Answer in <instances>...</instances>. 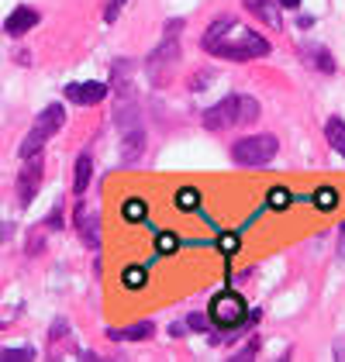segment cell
<instances>
[{"label":"cell","mask_w":345,"mask_h":362,"mask_svg":"<svg viewBox=\"0 0 345 362\" xmlns=\"http://www.w3.org/2000/svg\"><path fill=\"white\" fill-rule=\"evenodd\" d=\"M204 49H211L214 56L235 59V62L269 56V42H266L262 35H256L252 28H238V25H231L228 31H221V35H218L214 42H207Z\"/></svg>","instance_id":"6da1fadb"},{"label":"cell","mask_w":345,"mask_h":362,"mask_svg":"<svg viewBox=\"0 0 345 362\" xmlns=\"http://www.w3.org/2000/svg\"><path fill=\"white\" fill-rule=\"evenodd\" d=\"M259 117V104L252 97H225L221 104H214L204 114V124L211 132H225L231 124H252Z\"/></svg>","instance_id":"7a4b0ae2"},{"label":"cell","mask_w":345,"mask_h":362,"mask_svg":"<svg viewBox=\"0 0 345 362\" xmlns=\"http://www.w3.org/2000/svg\"><path fill=\"white\" fill-rule=\"evenodd\" d=\"M62 124H66V111H62L59 104H49L45 111L38 114V121H35V128L28 132V139L21 141V148H18V152H21V159H28V156H38V152H42V145L52 139V135H56Z\"/></svg>","instance_id":"3957f363"},{"label":"cell","mask_w":345,"mask_h":362,"mask_svg":"<svg viewBox=\"0 0 345 362\" xmlns=\"http://www.w3.org/2000/svg\"><path fill=\"white\" fill-rule=\"evenodd\" d=\"M280 141L273 135H249V139H238L235 148H231V159L238 166H266L273 156H276Z\"/></svg>","instance_id":"277c9868"},{"label":"cell","mask_w":345,"mask_h":362,"mask_svg":"<svg viewBox=\"0 0 345 362\" xmlns=\"http://www.w3.org/2000/svg\"><path fill=\"white\" fill-rule=\"evenodd\" d=\"M245 314H249V307H245V300H242L235 290L214 293V300L207 307V321L218 325V328H238V325L245 321Z\"/></svg>","instance_id":"5b68a950"},{"label":"cell","mask_w":345,"mask_h":362,"mask_svg":"<svg viewBox=\"0 0 345 362\" xmlns=\"http://www.w3.org/2000/svg\"><path fill=\"white\" fill-rule=\"evenodd\" d=\"M38 187H42V159H38V156H28L21 176H18V200L28 207L31 200L38 197Z\"/></svg>","instance_id":"8992f818"},{"label":"cell","mask_w":345,"mask_h":362,"mask_svg":"<svg viewBox=\"0 0 345 362\" xmlns=\"http://www.w3.org/2000/svg\"><path fill=\"white\" fill-rule=\"evenodd\" d=\"M66 97L73 100V104H100L104 97H107V83H100V80H86V83H69L66 86Z\"/></svg>","instance_id":"52a82bcc"},{"label":"cell","mask_w":345,"mask_h":362,"mask_svg":"<svg viewBox=\"0 0 345 362\" xmlns=\"http://www.w3.org/2000/svg\"><path fill=\"white\" fill-rule=\"evenodd\" d=\"M76 228H80V238H83L86 249H100V218H97V211H90L83 218V207H80V214H76Z\"/></svg>","instance_id":"ba28073f"},{"label":"cell","mask_w":345,"mask_h":362,"mask_svg":"<svg viewBox=\"0 0 345 362\" xmlns=\"http://www.w3.org/2000/svg\"><path fill=\"white\" fill-rule=\"evenodd\" d=\"M38 25V11H31V7H18V11H11V18L4 21V31L7 35H25V31H31Z\"/></svg>","instance_id":"9c48e42d"},{"label":"cell","mask_w":345,"mask_h":362,"mask_svg":"<svg viewBox=\"0 0 345 362\" xmlns=\"http://www.w3.org/2000/svg\"><path fill=\"white\" fill-rule=\"evenodd\" d=\"M152 321H139V325H131V328H115V332H107V338H115V341H145V338H152Z\"/></svg>","instance_id":"30bf717a"},{"label":"cell","mask_w":345,"mask_h":362,"mask_svg":"<svg viewBox=\"0 0 345 362\" xmlns=\"http://www.w3.org/2000/svg\"><path fill=\"white\" fill-rule=\"evenodd\" d=\"M324 135H328V145H332L339 156H345V121H342V117H328Z\"/></svg>","instance_id":"8fae6325"},{"label":"cell","mask_w":345,"mask_h":362,"mask_svg":"<svg viewBox=\"0 0 345 362\" xmlns=\"http://www.w3.org/2000/svg\"><path fill=\"white\" fill-rule=\"evenodd\" d=\"M90 166H93V163H90V156H80V159H76V180H73V194H80V197L86 194V183H90Z\"/></svg>","instance_id":"7c38bea8"},{"label":"cell","mask_w":345,"mask_h":362,"mask_svg":"<svg viewBox=\"0 0 345 362\" xmlns=\"http://www.w3.org/2000/svg\"><path fill=\"white\" fill-rule=\"evenodd\" d=\"M145 283H148V276H145L142 266H128V269L121 273V286H124V290H142Z\"/></svg>","instance_id":"4fadbf2b"},{"label":"cell","mask_w":345,"mask_h":362,"mask_svg":"<svg viewBox=\"0 0 345 362\" xmlns=\"http://www.w3.org/2000/svg\"><path fill=\"white\" fill-rule=\"evenodd\" d=\"M315 207L317 211H335V207H339V190H335V187L315 190Z\"/></svg>","instance_id":"5bb4252c"},{"label":"cell","mask_w":345,"mask_h":362,"mask_svg":"<svg viewBox=\"0 0 345 362\" xmlns=\"http://www.w3.org/2000/svg\"><path fill=\"white\" fill-rule=\"evenodd\" d=\"M121 214H124V221L139 224V221H145V214H148V207H145V200H124V207H121Z\"/></svg>","instance_id":"9a60e30c"},{"label":"cell","mask_w":345,"mask_h":362,"mask_svg":"<svg viewBox=\"0 0 345 362\" xmlns=\"http://www.w3.org/2000/svg\"><path fill=\"white\" fill-rule=\"evenodd\" d=\"M201 204V194L194 190V187H183V190H176V207L180 211H194Z\"/></svg>","instance_id":"2e32d148"},{"label":"cell","mask_w":345,"mask_h":362,"mask_svg":"<svg viewBox=\"0 0 345 362\" xmlns=\"http://www.w3.org/2000/svg\"><path fill=\"white\" fill-rule=\"evenodd\" d=\"M35 359V349L25 345V349H0V362H28Z\"/></svg>","instance_id":"e0dca14e"},{"label":"cell","mask_w":345,"mask_h":362,"mask_svg":"<svg viewBox=\"0 0 345 362\" xmlns=\"http://www.w3.org/2000/svg\"><path fill=\"white\" fill-rule=\"evenodd\" d=\"M287 204H290V190H287V187H273V190H269V207H273V211H283Z\"/></svg>","instance_id":"ac0fdd59"},{"label":"cell","mask_w":345,"mask_h":362,"mask_svg":"<svg viewBox=\"0 0 345 362\" xmlns=\"http://www.w3.org/2000/svg\"><path fill=\"white\" fill-rule=\"evenodd\" d=\"M121 7H124V0H111V4H107V11H104V18H107V21H115L117 14H121Z\"/></svg>","instance_id":"d6986e66"},{"label":"cell","mask_w":345,"mask_h":362,"mask_svg":"<svg viewBox=\"0 0 345 362\" xmlns=\"http://www.w3.org/2000/svg\"><path fill=\"white\" fill-rule=\"evenodd\" d=\"M187 325H190L194 332H204V328H207V317H204V314H190V321H187Z\"/></svg>","instance_id":"ffe728a7"},{"label":"cell","mask_w":345,"mask_h":362,"mask_svg":"<svg viewBox=\"0 0 345 362\" xmlns=\"http://www.w3.org/2000/svg\"><path fill=\"white\" fill-rule=\"evenodd\" d=\"M172 245H176V238H172V235H159V252H163V255L172 252Z\"/></svg>","instance_id":"44dd1931"},{"label":"cell","mask_w":345,"mask_h":362,"mask_svg":"<svg viewBox=\"0 0 345 362\" xmlns=\"http://www.w3.org/2000/svg\"><path fill=\"white\" fill-rule=\"evenodd\" d=\"M49 228H62V214H59V207L49 214Z\"/></svg>","instance_id":"7402d4cb"},{"label":"cell","mask_w":345,"mask_h":362,"mask_svg":"<svg viewBox=\"0 0 345 362\" xmlns=\"http://www.w3.org/2000/svg\"><path fill=\"white\" fill-rule=\"evenodd\" d=\"M339 255H342V259H345V224H342V228H339Z\"/></svg>","instance_id":"603a6c76"},{"label":"cell","mask_w":345,"mask_h":362,"mask_svg":"<svg viewBox=\"0 0 345 362\" xmlns=\"http://www.w3.org/2000/svg\"><path fill=\"white\" fill-rule=\"evenodd\" d=\"M7 235H11V224H0V242H4Z\"/></svg>","instance_id":"cb8c5ba5"},{"label":"cell","mask_w":345,"mask_h":362,"mask_svg":"<svg viewBox=\"0 0 345 362\" xmlns=\"http://www.w3.org/2000/svg\"><path fill=\"white\" fill-rule=\"evenodd\" d=\"M280 4H283V7H297L300 0H280Z\"/></svg>","instance_id":"d4e9b609"},{"label":"cell","mask_w":345,"mask_h":362,"mask_svg":"<svg viewBox=\"0 0 345 362\" xmlns=\"http://www.w3.org/2000/svg\"><path fill=\"white\" fill-rule=\"evenodd\" d=\"M339 352H342V356H345V341H342V345H339Z\"/></svg>","instance_id":"484cf974"}]
</instances>
